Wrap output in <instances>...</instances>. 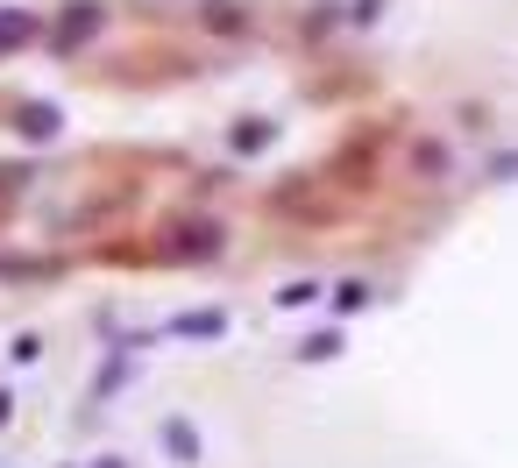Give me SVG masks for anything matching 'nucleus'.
Segmentation results:
<instances>
[{
    "instance_id": "nucleus-1",
    "label": "nucleus",
    "mask_w": 518,
    "mask_h": 468,
    "mask_svg": "<svg viewBox=\"0 0 518 468\" xmlns=\"http://www.w3.org/2000/svg\"><path fill=\"white\" fill-rule=\"evenodd\" d=\"M171 334H185V341H213V334H228V312H185V320H171Z\"/></svg>"
},
{
    "instance_id": "nucleus-2",
    "label": "nucleus",
    "mask_w": 518,
    "mask_h": 468,
    "mask_svg": "<svg viewBox=\"0 0 518 468\" xmlns=\"http://www.w3.org/2000/svg\"><path fill=\"white\" fill-rule=\"evenodd\" d=\"M164 447L192 468V461H199V426H192V419H164Z\"/></svg>"
},
{
    "instance_id": "nucleus-3",
    "label": "nucleus",
    "mask_w": 518,
    "mask_h": 468,
    "mask_svg": "<svg viewBox=\"0 0 518 468\" xmlns=\"http://www.w3.org/2000/svg\"><path fill=\"white\" fill-rule=\"evenodd\" d=\"M341 348H348V334H334V327H327V334H313V341H299V362H334Z\"/></svg>"
},
{
    "instance_id": "nucleus-4",
    "label": "nucleus",
    "mask_w": 518,
    "mask_h": 468,
    "mask_svg": "<svg viewBox=\"0 0 518 468\" xmlns=\"http://www.w3.org/2000/svg\"><path fill=\"white\" fill-rule=\"evenodd\" d=\"M213 249H220V242H213V227H185V242H171V256H192V263H199V256H213Z\"/></svg>"
},
{
    "instance_id": "nucleus-5",
    "label": "nucleus",
    "mask_w": 518,
    "mask_h": 468,
    "mask_svg": "<svg viewBox=\"0 0 518 468\" xmlns=\"http://www.w3.org/2000/svg\"><path fill=\"white\" fill-rule=\"evenodd\" d=\"M93 29H100V8H79V15L64 22V36H57V43H86Z\"/></svg>"
},
{
    "instance_id": "nucleus-6",
    "label": "nucleus",
    "mask_w": 518,
    "mask_h": 468,
    "mask_svg": "<svg viewBox=\"0 0 518 468\" xmlns=\"http://www.w3.org/2000/svg\"><path fill=\"white\" fill-rule=\"evenodd\" d=\"M355 305H369V284H355V277L334 284V312H355Z\"/></svg>"
},
{
    "instance_id": "nucleus-7",
    "label": "nucleus",
    "mask_w": 518,
    "mask_h": 468,
    "mask_svg": "<svg viewBox=\"0 0 518 468\" xmlns=\"http://www.w3.org/2000/svg\"><path fill=\"white\" fill-rule=\"evenodd\" d=\"M313 298H320V284H284L277 291V305H313Z\"/></svg>"
},
{
    "instance_id": "nucleus-8",
    "label": "nucleus",
    "mask_w": 518,
    "mask_h": 468,
    "mask_svg": "<svg viewBox=\"0 0 518 468\" xmlns=\"http://www.w3.org/2000/svg\"><path fill=\"white\" fill-rule=\"evenodd\" d=\"M213 29H242V8H228V0H213V15H206Z\"/></svg>"
},
{
    "instance_id": "nucleus-9",
    "label": "nucleus",
    "mask_w": 518,
    "mask_h": 468,
    "mask_svg": "<svg viewBox=\"0 0 518 468\" xmlns=\"http://www.w3.org/2000/svg\"><path fill=\"white\" fill-rule=\"evenodd\" d=\"M497 171H504V178H511V171H518V156H504V164H497Z\"/></svg>"
}]
</instances>
